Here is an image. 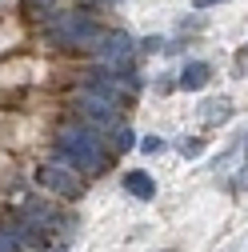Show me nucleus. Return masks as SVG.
Wrapping results in <instances>:
<instances>
[{"mask_svg":"<svg viewBox=\"0 0 248 252\" xmlns=\"http://www.w3.org/2000/svg\"><path fill=\"white\" fill-rule=\"evenodd\" d=\"M56 156L72 168H84V172H100L108 164V156L100 148V136L92 128H80V124H64L56 132Z\"/></svg>","mask_w":248,"mask_h":252,"instance_id":"obj_1","label":"nucleus"},{"mask_svg":"<svg viewBox=\"0 0 248 252\" xmlns=\"http://www.w3.org/2000/svg\"><path fill=\"white\" fill-rule=\"evenodd\" d=\"M100 36H104V28H96L84 12H60L48 24V40L64 44V48H96Z\"/></svg>","mask_w":248,"mask_h":252,"instance_id":"obj_2","label":"nucleus"},{"mask_svg":"<svg viewBox=\"0 0 248 252\" xmlns=\"http://www.w3.org/2000/svg\"><path fill=\"white\" fill-rule=\"evenodd\" d=\"M36 176H40V184H44V188H52V192H56V196H64V200H80V192H84L80 176H76V172H68L64 164H44Z\"/></svg>","mask_w":248,"mask_h":252,"instance_id":"obj_3","label":"nucleus"},{"mask_svg":"<svg viewBox=\"0 0 248 252\" xmlns=\"http://www.w3.org/2000/svg\"><path fill=\"white\" fill-rule=\"evenodd\" d=\"M92 52H96L104 64H116V68H120V60L132 56V36H128V32H104Z\"/></svg>","mask_w":248,"mask_h":252,"instance_id":"obj_4","label":"nucleus"},{"mask_svg":"<svg viewBox=\"0 0 248 252\" xmlns=\"http://www.w3.org/2000/svg\"><path fill=\"white\" fill-rule=\"evenodd\" d=\"M116 108H120V104L96 96V92H80V112H84L92 124H116Z\"/></svg>","mask_w":248,"mask_h":252,"instance_id":"obj_5","label":"nucleus"},{"mask_svg":"<svg viewBox=\"0 0 248 252\" xmlns=\"http://www.w3.org/2000/svg\"><path fill=\"white\" fill-rule=\"evenodd\" d=\"M212 80V64H204V60H188V64L180 68V76H176V84L184 88V92H196V88H204Z\"/></svg>","mask_w":248,"mask_h":252,"instance_id":"obj_6","label":"nucleus"},{"mask_svg":"<svg viewBox=\"0 0 248 252\" xmlns=\"http://www.w3.org/2000/svg\"><path fill=\"white\" fill-rule=\"evenodd\" d=\"M124 192H132L136 200H152L156 196V180L148 172H124Z\"/></svg>","mask_w":248,"mask_h":252,"instance_id":"obj_7","label":"nucleus"},{"mask_svg":"<svg viewBox=\"0 0 248 252\" xmlns=\"http://www.w3.org/2000/svg\"><path fill=\"white\" fill-rule=\"evenodd\" d=\"M200 120L204 124H228L232 120V104L220 96V100H204L200 104Z\"/></svg>","mask_w":248,"mask_h":252,"instance_id":"obj_8","label":"nucleus"},{"mask_svg":"<svg viewBox=\"0 0 248 252\" xmlns=\"http://www.w3.org/2000/svg\"><path fill=\"white\" fill-rule=\"evenodd\" d=\"M112 144H116L120 152H128V148L136 144V136H132V128H128V124H116V128H112Z\"/></svg>","mask_w":248,"mask_h":252,"instance_id":"obj_9","label":"nucleus"},{"mask_svg":"<svg viewBox=\"0 0 248 252\" xmlns=\"http://www.w3.org/2000/svg\"><path fill=\"white\" fill-rule=\"evenodd\" d=\"M24 248V240L16 236V232H8V228H0V252H20Z\"/></svg>","mask_w":248,"mask_h":252,"instance_id":"obj_10","label":"nucleus"},{"mask_svg":"<svg viewBox=\"0 0 248 252\" xmlns=\"http://www.w3.org/2000/svg\"><path fill=\"white\" fill-rule=\"evenodd\" d=\"M180 152H184V156H200V152H204V140H196V136L180 140Z\"/></svg>","mask_w":248,"mask_h":252,"instance_id":"obj_11","label":"nucleus"},{"mask_svg":"<svg viewBox=\"0 0 248 252\" xmlns=\"http://www.w3.org/2000/svg\"><path fill=\"white\" fill-rule=\"evenodd\" d=\"M140 148L152 156V152H160V148H164V140H160V136H144V140H140Z\"/></svg>","mask_w":248,"mask_h":252,"instance_id":"obj_12","label":"nucleus"},{"mask_svg":"<svg viewBox=\"0 0 248 252\" xmlns=\"http://www.w3.org/2000/svg\"><path fill=\"white\" fill-rule=\"evenodd\" d=\"M212 4H220V0H192V8L200 12V8H212Z\"/></svg>","mask_w":248,"mask_h":252,"instance_id":"obj_13","label":"nucleus"},{"mask_svg":"<svg viewBox=\"0 0 248 252\" xmlns=\"http://www.w3.org/2000/svg\"><path fill=\"white\" fill-rule=\"evenodd\" d=\"M236 188H248V164L240 168V176H236Z\"/></svg>","mask_w":248,"mask_h":252,"instance_id":"obj_14","label":"nucleus"},{"mask_svg":"<svg viewBox=\"0 0 248 252\" xmlns=\"http://www.w3.org/2000/svg\"><path fill=\"white\" fill-rule=\"evenodd\" d=\"M28 4H48V0H28Z\"/></svg>","mask_w":248,"mask_h":252,"instance_id":"obj_15","label":"nucleus"},{"mask_svg":"<svg viewBox=\"0 0 248 252\" xmlns=\"http://www.w3.org/2000/svg\"><path fill=\"white\" fill-rule=\"evenodd\" d=\"M160 252H172V248H160Z\"/></svg>","mask_w":248,"mask_h":252,"instance_id":"obj_16","label":"nucleus"}]
</instances>
